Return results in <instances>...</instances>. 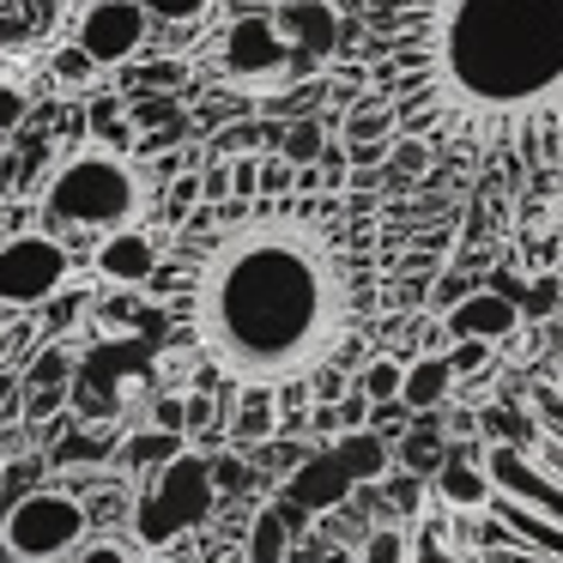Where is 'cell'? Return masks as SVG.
Instances as JSON below:
<instances>
[{
  "label": "cell",
  "mask_w": 563,
  "mask_h": 563,
  "mask_svg": "<svg viewBox=\"0 0 563 563\" xmlns=\"http://www.w3.org/2000/svg\"><path fill=\"white\" fill-rule=\"evenodd\" d=\"M291 533H297L291 509H285V503H261L255 521H249V533H243V563H285Z\"/></svg>",
  "instance_id": "17"
},
{
  "label": "cell",
  "mask_w": 563,
  "mask_h": 563,
  "mask_svg": "<svg viewBox=\"0 0 563 563\" xmlns=\"http://www.w3.org/2000/svg\"><path fill=\"white\" fill-rule=\"evenodd\" d=\"M558 212H563V195H558Z\"/></svg>",
  "instance_id": "43"
},
{
  "label": "cell",
  "mask_w": 563,
  "mask_h": 563,
  "mask_svg": "<svg viewBox=\"0 0 563 563\" xmlns=\"http://www.w3.org/2000/svg\"><path fill=\"white\" fill-rule=\"evenodd\" d=\"M91 533V515L74 490H31V497L7 503L0 515V551L13 563H55L79 551Z\"/></svg>",
  "instance_id": "6"
},
{
  "label": "cell",
  "mask_w": 563,
  "mask_h": 563,
  "mask_svg": "<svg viewBox=\"0 0 563 563\" xmlns=\"http://www.w3.org/2000/svg\"><path fill=\"white\" fill-rule=\"evenodd\" d=\"M400 376H406V364L382 352V357H369V364L357 369V394H364L369 406H394L400 400Z\"/></svg>",
  "instance_id": "21"
},
{
  "label": "cell",
  "mask_w": 563,
  "mask_h": 563,
  "mask_svg": "<svg viewBox=\"0 0 563 563\" xmlns=\"http://www.w3.org/2000/svg\"><path fill=\"white\" fill-rule=\"evenodd\" d=\"M454 388H461V382H454L449 357L424 352V357H412L406 376H400V406H406V412H437V406H449Z\"/></svg>",
  "instance_id": "14"
},
{
  "label": "cell",
  "mask_w": 563,
  "mask_h": 563,
  "mask_svg": "<svg viewBox=\"0 0 563 563\" xmlns=\"http://www.w3.org/2000/svg\"><path fill=\"white\" fill-rule=\"evenodd\" d=\"M478 454H485V442H478L473 454H449V461L437 466V497L449 503V509H461V515H478V509H485V497H490Z\"/></svg>",
  "instance_id": "15"
},
{
  "label": "cell",
  "mask_w": 563,
  "mask_h": 563,
  "mask_svg": "<svg viewBox=\"0 0 563 563\" xmlns=\"http://www.w3.org/2000/svg\"><path fill=\"white\" fill-rule=\"evenodd\" d=\"M357 563H412V545H406L400 527H376L364 539V551H357Z\"/></svg>",
  "instance_id": "26"
},
{
  "label": "cell",
  "mask_w": 563,
  "mask_h": 563,
  "mask_svg": "<svg viewBox=\"0 0 563 563\" xmlns=\"http://www.w3.org/2000/svg\"><path fill=\"white\" fill-rule=\"evenodd\" d=\"M521 328V309H515V297L503 291H466L461 303H449V316H442V333L449 340H509V333Z\"/></svg>",
  "instance_id": "12"
},
{
  "label": "cell",
  "mask_w": 563,
  "mask_h": 563,
  "mask_svg": "<svg viewBox=\"0 0 563 563\" xmlns=\"http://www.w3.org/2000/svg\"><path fill=\"white\" fill-rule=\"evenodd\" d=\"M25 115H31V98L13 86V79H0V134H13Z\"/></svg>",
  "instance_id": "38"
},
{
  "label": "cell",
  "mask_w": 563,
  "mask_h": 563,
  "mask_svg": "<svg viewBox=\"0 0 563 563\" xmlns=\"http://www.w3.org/2000/svg\"><path fill=\"white\" fill-rule=\"evenodd\" d=\"M345 490H352V478L340 473V461H333V454H321L316 466H303V473L291 478V497H297V503H309V509H316V503L328 509V503H340V497H345Z\"/></svg>",
  "instance_id": "18"
},
{
  "label": "cell",
  "mask_w": 563,
  "mask_h": 563,
  "mask_svg": "<svg viewBox=\"0 0 563 563\" xmlns=\"http://www.w3.org/2000/svg\"><path fill=\"white\" fill-rule=\"evenodd\" d=\"M273 31L285 37L291 62H303V67H328V55L340 49V13H333V0H279L273 7Z\"/></svg>",
  "instance_id": "11"
},
{
  "label": "cell",
  "mask_w": 563,
  "mask_h": 563,
  "mask_svg": "<svg viewBox=\"0 0 563 563\" xmlns=\"http://www.w3.org/2000/svg\"><path fill=\"white\" fill-rule=\"evenodd\" d=\"M261 195V158H231V200Z\"/></svg>",
  "instance_id": "39"
},
{
  "label": "cell",
  "mask_w": 563,
  "mask_h": 563,
  "mask_svg": "<svg viewBox=\"0 0 563 563\" xmlns=\"http://www.w3.org/2000/svg\"><path fill=\"white\" fill-rule=\"evenodd\" d=\"M533 437L521 449L485 442V509L466 521L461 558L424 563H563V394H533Z\"/></svg>",
  "instance_id": "3"
},
{
  "label": "cell",
  "mask_w": 563,
  "mask_h": 563,
  "mask_svg": "<svg viewBox=\"0 0 563 563\" xmlns=\"http://www.w3.org/2000/svg\"><path fill=\"white\" fill-rule=\"evenodd\" d=\"M478 437L503 442V449H521V442L533 437V418H527L521 406H485V412H478Z\"/></svg>",
  "instance_id": "22"
},
{
  "label": "cell",
  "mask_w": 563,
  "mask_h": 563,
  "mask_svg": "<svg viewBox=\"0 0 563 563\" xmlns=\"http://www.w3.org/2000/svg\"><path fill=\"white\" fill-rule=\"evenodd\" d=\"M86 134L98 140V146H134V122H128V103H115V98H98L86 110Z\"/></svg>",
  "instance_id": "20"
},
{
  "label": "cell",
  "mask_w": 563,
  "mask_h": 563,
  "mask_svg": "<svg viewBox=\"0 0 563 563\" xmlns=\"http://www.w3.org/2000/svg\"><path fill=\"white\" fill-rule=\"evenodd\" d=\"M212 497H219V485H212V461H207V454H195V449L170 454L164 466H152L146 490H140L134 509H128V515H134V545H146V551L176 545L188 527L207 521Z\"/></svg>",
  "instance_id": "5"
},
{
  "label": "cell",
  "mask_w": 563,
  "mask_h": 563,
  "mask_svg": "<svg viewBox=\"0 0 563 563\" xmlns=\"http://www.w3.org/2000/svg\"><path fill=\"white\" fill-rule=\"evenodd\" d=\"M207 388H291L340 357L364 303V255L340 195L195 207L146 279Z\"/></svg>",
  "instance_id": "1"
},
{
  "label": "cell",
  "mask_w": 563,
  "mask_h": 563,
  "mask_svg": "<svg viewBox=\"0 0 563 563\" xmlns=\"http://www.w3.org/2000/svg\"><path fill=\"white\" fill-rule=\"evenodd\" d=\"M140 207H146V188H140V170L122 152H74V158L55 164L49 188H43V219L55 231H103L110 236L122 224H134Z\"/></svg>",
  "instance_id": "4"
},
{
  "label": "cell",
  "mask_w": 563,
  "mask_h": 563,
  "mask_svg": "<svg viewBox=\"0 0 563 563\" xmlns=\"http://www.w3.org/2000/svg\"><path fill=\"white\" fill-rule=\"evenodd\" d=\"M558 303H563V285H558V279H551V273H545V279H533V285H527V297H521V303H515V309H521V316L533 321V316H551V309H558Z\"/></svg>",
  "instance_id": "32"
},
{
  "label": "cell",
  "mask_w": 563,
  "mask_h": 563,
  "mask_svg": "<svg viewBox=\"0 0 563 563\" xmlns=\"http://www.w3.org/2000/svg\"><path fill=\"white\" fill-rule=\"evenodd\" d=\"M7 321H13V316H0V328H7Z\"/></svg>",
  "instance_id": "42"
},
{
  "label": "cell",
  "mask_w": 563,
  "mask_h": 563,
  "mask_svg": "<svg viewBox=\"0 0 563 563\" xmlns=\"http://www.w3.org/2000/svg\"><path fill=\"white\" fill-rule=\"evenodd\" d=\"M25 394H43V388H67V352L62 345H49V352L37 357V369H25V382H19Z\"/></svg>",
  "instance_id": "28"
},
{
  "label": "cell",
  "mask_w": 563,
  "mask_h": 563,
  "mask_svg": "<svg viewBox=\"0 0 563 563\" xmlns=\"http://www.w3.org/2000/svg\"><path fill=\"white\" fill-rule=\"evenodd\" d=\"M74 563H134V545L128 539H86L74 551Z\"/></svg>",
  "instance_id": "36"
},
{
  "label": "cell",
  "mask_w": 563,
  "mask_h": 563,
  "mask_svg": "<svg viewBox=\"0 0 563 563\" xmlns=\"http://www.w3.org/2000/svg\"><path fill=\"white\" fill-rule=\"evenodd\" d=\"M224 430H231V442H243V449L273 442L279 437V394L273 388H236V406H231V418H224Z\"/></svg>",
  "instance_id": "16"
},
{
  "label": "cell",
  "mask_w": 563,
  "mask_h": 563,
  "mask_svg": "<svg viewBox=\"0 0 563 563\" xmlns=\"http://www.w3.org/2000/svg\"><path fill=\"white\" fill-rule=\"evenodd\" d=\"M219 74L236 86H273V79L291 74V49L273 31V13H243L224 25L219 37Z\"/></svg>",
  "instance_id": "8"
},
{
  "label": "cell",
  "mask_w": 563,
  "mask_h": 563,
  "mask_svg": "<svg viewBox=\"0 0 563 563\" xmlns=\"http://www.w3.org/2000/svg\"><path fill=\"white\" fill-rule=\"evenodd\" d=\"M188 442H176V437H164V430H146V437H128L122 442V461L128 466H164L170 454H183Z\"/></svg>",
  "instance_id": "24"
},
{
  "label": "cell",
  "mask_w": 563,
  "mask_h": 563,
  "mask_svg": "<svg viewBox=\"0 0 563 563\" xmlns=\"http://www.w3.org/2000/svg\"><path fill=\"white\" fill-rule=\"evenodd\" d=\"M328 412H333V437H352V430H369V412H376V406H369L364 394L352 388V394H340Z\"/></svg>",
  "instance_id": "29"
},
{
  "label": "cell",
  "mask_w": 563,
  "mask_h": 563,
  "mask_svg": "<svg viewBox=\"0 0 563 563\" xmlns=\"http://www.w3.org/2000/svg\"><path fill=\"white\" fill-rule=\"evenodd\" d=\"M388 497L400 503V509H418V478H388Z\"/></svg>",
  "instance_id": "40"
},
{
  "label": "cell",
  "mask_w": 563,
  "mask_h": 563,
  "mask_svg": "<svg viewBox=\"0 0 563 563\" xmlns=\"http://www.w3.org/2000/svg\"><path fill=\"white\" fill-rule=\"evenodd\" d=\"M49 67H55V79H62L67 91H86L91 79H98V67H91V55H86V49H74V43H62Z\"/></svg>",
  "instance_id": "27"
},
{
  "label": "cell",
  "mask_w": 563,
  "mask_h": 563,
  "mask_svg": "<svg viewBox=\"0 0 563 563\" xmlns=\"http://www.w3.org/2000/svg\"><path fill=\"white\" fill-rule=\"evenodd\" d=\"M291 188H297V164H285L279 152H273V158H261V195L279 200V195H291Z\"/></svg>",
  "instance_id": "33"
},
{
  "label": "cell",
  "mask_w": 563,
  "mask_h": 563,
  "mask_svg": "<svg viewBox=\"0 0 563 563\" xmlns=\"http://www.w3.org/2000/svg\"><path fill=\"white\" fill-rule=\"evenodd\" d=\"M212 7L219 0H140V13L158 25H200V19H212Z\"/></svg>",
  "instance_id": "25"
},
{
  "label": "cell",
  "mask_w": 563,
  "mask_h": 563,
  "mask_svg": "<svg viewBox=\"0 0 563 563\" xmlns=\"http://www.w3.org/2000/svg\"><path fill=\"white\" fill-rule=\"evenodd\" d=\"M394 134L563 164V0H369Z\"/></svg>",
  "instance_id": "2"
},
{
  "label": "cell",
  "mask_w": 563,
  "mask_h": 563,
  "mask_svg": "<svg viewBox=\"0 0 563 563\" xmlns=\"http://www.w3.org/2000/svg\"><path fill=\"white\" fill-rule=\"evenodd\" d=\"M158 261H164V236L146 231V224H122V231H110L98 243L91 273H98L103 285H115V291H146V279L158 273Z\"/></svg>",
  "instance_id": "10"
},
{
  "label": "cell",
  "mask_w": 563,
  "mask_h": 563,
  "mask_svg": "<svg viewBox=\"0 0 563 563\" xmlns=\"http://www.w3.org/2000/svg\"><path fill=\"white\" fill-rule=\"evenodd\" d=\"M333 461H340V473L352 478V485H382V478L394 473V442L382 437L376 424L369 430H352V437H333Z\"/></svg>",
  "instance_id": "13"
},
{
  "label": "cell",
  "mask_w": 563,
  "mask_h": 563,
  "mask_svg": "<svg viewBox=\"0 0 563 563\" xmlns=\"http://www.w3.org/2000/svg\"><path fill=\"white\" fill-rule=\"evenodd\" d=\"M449 369H454V382L461 376H478V369H490V345L485 340H449Z\"/></svg>",
  "instance_id": "30"
},
{
  "label": "cell",
  "mask_w": 563,
  "mask_h": 563,
  "mask_svg": "<svg viewBox=\"0 0 563 563\" xmlns=\"http://www.w3.org/2000/svg\"><path fill=\"white\" fill-rule=\"evenodd\" d=\"M74 273V255H67L62 236L49 231H19L0 243V309H37L49 303L55 291Z\"/></svg>",
  "instance_id": "7"
},
{
  "label": "cell",
  "mask_w": 563,
  "mask_h": 563,
  "mask_svg": "<svg viewBox=\"0 0 563 563\" xmlns=\"http://www.w3.org/2000/svg\"><path fill=\"white\" fill-rule=\"evenodd\" d=\"M376 140H394V110L382 98H364L340 128V146H376Z\"/></svg>",
  "instance_id": "19"
},
{
  "label": "cell",
  "mask_w": 563,
  "mask_h": 563,
  "mask_svg": "<svg viewBox=\"0 0 563 563\" xmlns=\"http://www.w3.org/2000/svg\"><path fill=\"white\" fill-rule=\"evenodd\" d=\"M195 207H200V176H176V183H170V200H164V219L183 224Z\"/></svg>",
  "instance_id": "34"
},
{
  "label": "cell",
  "mask_w": 563,
  "mask_h": 563,
  "mask_svg": "<svg viewBox=\"0 0 563 563\" xmlns=\"http://www.w3.org/2000/svg\"><path fill=\"white\" fill-rule=\"evenodd\" d=\"M388 164H394V170H406V176H418V170H430V146H424V140H412V134H394L388 140Z\"/></svg>",
  "instance_id": "31"
},
{
  "label": "cell",
  "mask_w": 563,
  "mask_h": 563,
  "mask_svg": "<svg viewBox=\"0 0 563 563\" xmlns=\"http://www.w3.org/2000/svg\"><path fill=\"white\" fill-rule=\"evenodd\" d=\"M13 183H19V158H0V195H7Z\"/></svg>",
  "instance_id": "41"
},
{
  "label": "cell",
  "mask_w": 563,
  "mask_h": 563,
  "mask_svg": "<svg viewBox=\"0 0 563 563\" xmlns=\"http://www.w3.org/2000/svg\"><path fill=\"white\" fill-rule=\"evenodd\" d=\"M321 152H328V128H321V122H291V128H279V158H285V164L309 170Z\"/></svg>",
  "instance_id": "23"
},
{
  "label": "cell",
  "mask_w": 563,
  "mask_h": 563,
  "mask_svg": "<svg viewBox=\"0 0 563 563\" xmlns=\"http://www.w3.org/2000/svg\"><path fill=\"white\" fill-rule=\"evenodd\" d=\"M394 454H400L406 473H437V466H442V454H437V442H430V437H406Z\"/></svg>",
  "instance_id": "35"
},
{
  "label": "cell",
  "mask_w": 563,
  "mask_h": 563,
  "mask_svg": "<svg viewBox=\"0 0 563 563\" xmlns=\"http://www.w3.org/2000/svg\"><path fill=\"white\" fill-rule=\"evenodd\" d=\"M152 19L140 13V0H91L74 25V49L91 55V67H128L140 49H146Z\"/></svg>",
  "instance_id": "9"
},
{
  "label": "cell",
  "mask_w": 563,
  "mask_h": 563,
  "mask_svg": "<svg viewBox=\"0 0 563 563\" xmlns=\"http://www.w3.org/2000/svg\"><path fill=\"white\" fill-rule=\"evenodd\" d=\"M152 430H164V437L188 442V418H183V394H164L158 406H152Z\"/></svg>",
  "instance_id": "37"
}]
</instances>
